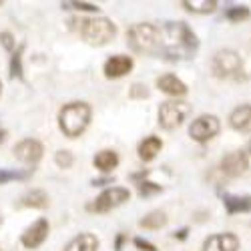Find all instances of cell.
<instances>
[{
	"instance_id": "cell-28",
	"label": "cell",
	"mask_w": 251,
	"mask_h": 251,
	"mask_svg": "<svg viewBox=\"0 0 251 251\" xmlns=\"http://www.w3.org/2000/svg\"><path fill=\"white\" fill-rule=\"evenodd\" d=\"M161 191V185H155V183H139V193L143 197H147V195H155Z\"/></svg>"
},
{
	"instance_id": "cell-25",
	"label": "cell",
	"mask_w": 251,
	"mask_h": 251,
	"mask_svg": "<svg viewBox=\"0 0 251 251\" xmlns=\"http://www.w3.org/2000/svg\"><path fill=\"white\" fill-rule=\"evenodd\" d=\"M62 8H73V10H82V12H97L99 6L91 2H62Z\"/></svg>"
},
{
	"instance_id": "cell-24",
	"label": "cell",
	"mask_w": 251,
	"mask_h": 251,
	"mask_svg": "<svg viewBox=\"0 0 251 251\" xmlns=\"http://www.w3.org/2000/svg\"><path fill=\"white\" fill-rule=\"evenodd\" d=\"M32 171H12V169H0V185L16 179H28Z\"/></svg>"
},
{
	"instance_id": "cell-8",
	"label": "cell",
	"mask_w": 251,
	"mask_h": 251,
	"mask_svg": "<svg viewBox=\"0 0 251 251\" xmlns=\"http://www.w3.org/2000/svg\"><path fill=\"white\" fill-rule=\"evenodd\" d=\"M217 133H219V119L213 115H203V117L195 119L189 127V135L197 143H205L209 139H213Z\"/></svg>"
},
{
	"instance_id": "cell-12",
	"label": "cell",
	"mask_w": 251,
	"mask_h": 251,
	"mask_svg": "<svg viewBox=\"0 0 251 251\" xmlns=\"http://www.w3.org/2000/svg\"><path fill=\"white\" fill-rule=\"evenodd\" d=\"M131 69H133V58L125 56V54H117V56H111L107 62H104V76L107 78H119V76L127 75Z\"/></svg>"
},
{
	"instance_id": "cell-20",
	"label": "cell",
	"mask_w": 251,
	"mask_h": 251,
	"mask_svg": "<svg viewBox=\"0 0 251 251\" xmlns=\"http://www.w3.org/2000/svg\"><path fill=\"white\" fill-rule=\"evenodd\" d=\"M93 163H95L97 169H100V171H111V169H115V167H117L119 157H117L115 151H100V153H97Z\"/></svg>"
},
{
	"instance_id": "cell-23",
	"label": "cell",
	"mask_w": 251,
	"mask_h": 251,
	"mask_svg": "<svg viewBox=\"0 0 251 251\" xmlns=\"http://www.w3.org/2000/svg\"><path fill=\"white\" fill-rule=\"evenodd\" d=\"M225 18L231 20V23H241V20L249 18V8L247 6H231L225 10Z\"/></svg>"
},
{
	"instance_id": "cell-30",
	"label": "cell",
	"mask_w": 251,
	"mask_h": 251,
	"mask_svg": "<svg viewBox=\"0 0 251 251\" xmlns=\"http://www.w3.org/2000/svg\"><path fill=\"white\" fill-rule=\"evenodd\" d=\"M0 40H2V45L6 50H12L14 49V38L10 32H0Z\"/></svg>"
},
{
	"instance_id": "cell-16",
	"label": "cell",
	"mask_w": 251,
	"mask_h": 251,
	"mask_svg": "<svg viewBox=\"0 0 251 251\" xmlns=\"http://www.w3.org/2000/svg\"><path fill=\"white\" fill-rule=\"evenodd\" d=\"M97 247H99V239L93 233H80L67 245L65 251H97Z\"/></svg>"
},
{
	"instance_id": "cell-21",
	"label": "cell",
	"mask_w": 251,
	"mask_h": 251,
	"mask_svg": "<svg viewBox=\"0 0 251 251\" xmlns=\"http://www.w3.org/2000/svg\"><path fill=\"white\" fill-rule=\"evenodd\" d=\"M183 6L191 12H201V14H207V12H213L217 2L215 0H183Z\"/></svg>"
},
{
	"instance_id": "cell-19",
	"label": "cell",
	"mask_w": 251,
	"mask_h": 251,
	"mask_svg": "<svg viewBox=\"0 0 251 251\" xmlns=\"http://www.w3.org/2000/svg\"><path fill=\"white\" fill-rule=\"evenodd\" d=\"M20 205L34 207V209H45L49 205V195L45 191H40V189H32V191H28V193L23 195V199H20Z\"/></svg>"
},
{
	"instance_id": "cell-17",
	"label": "cell",
	"mask_w": 251,
	"mask_h": 251,
	"mask_svg": "<svg viewBox=\"0 0 251 251\" xmlns=\"http://www.w3.org/2000/svg\"><path fill=\"white\" fill-rule=\"evenodd\" d=\"M225 209L229 215H235V213H245L251 211V197H235V195H225L223 197Z\"/></svg>"
},
{
	"instance_id": "cell-3",
	"label": "cell",
	"mask_w": 251,
	"mask_h": 251,
	"mask_svg": "<svg viewBox=\"0 0 251 251\" xmlns=\"http://www.w3.org/2000/svg\"><path fill=\"white\" fill-rule=\"evenodd\" d=\"M127 43L135 52H157L159 50V28L153 25H135L127 32Z\"/></svg>"
},
{
	"instance_id": "cell-34",
	"label": "cell",
	"mask_w": 251,
	"mask_h": 251,
	"mask_svg": "<svg viewBox=\"0 0 251 251\" xmlns=\"http://www.w3.org/2000/svg\"><path fill=\"white\" fill-rule=\"evenodd\" d=\"M4 137H6V133H4V131H0V143L4 141Z\"/></svg>"
},
{
	"instance_id": "cell-15",
	"label": "cell",
	"mask_w": 251,
	"mask_h": 251,
	"mask_svg": "<svg viewBox=\"0 0 251 251\" xmlns=\"http://www.w3.org/2000/svg\"><path fill=\"white\" fill-rule=\"evenodd\" d=\"M157 87L167 93V95H173V97H181L187 93V87L183 85V82L175 76V75H163L157 78Z\"/></svg>"
},
{
	"instance_id": "cell-31",
	"label": "cell",
	"mask_w": 251,
	"mask_h": 251,
	"mask_svg": "<svg viewBox=\"0 0 251 251\" xmlns=\"http://www.w3.org/2000/svg\"><path fill=\"white\" fill-rule=\"evenodd\" d=\"M135 245H137L141 251H157V247H155L153 243L145 241V239H141V237H137V239H135Z\"/></svg>"
},
{
	"instance_id": "cell-35",
	"label": "cell",
	"mask_w": 251,
	"mask_h": 251,
	"mask_svg": "<svg viewBox=\"0 0 251 251\" xmlns=\"http://www.w3.org/2000/svg\"><path fill=\"white\" fill-rule=\"evenodd\" d=\"M249 153H251V145H249Z\"/></svg>"
},
{
	"instance_id": "cell-2",
	"label": "cell",
	"mask_w": 251,
	"mask_h": 251,
	"mask_svg": "<svg viewBox=\"0 0 251 251\" xmlns=\"http://www.w3.org/2000/svg\"><path fill=\"white\" fill-rule=\"evenodd\" d=\"M89 121H91V107L87 102H69L62 107V111L58 115L60 131L71 139L78 137L85 131Z\"/></svg>"
},
{
	"instance_id": "cell-13",
	"label": "cell",
	"mask_w": 251,
	"mask_h": 251,
	"mask_svg": "<svg viewBox=\"0 0 251 251\" xmlns=\"http://www.w3.org/2000/svg\"><path fill=\"white\" fill-rule=\"evenodd\" d=\"M237 249H239V239L231 233L211 235L203 243V251H237Z\"/></svg>"
},
{
	"instance_id": "cell-32",
	"label": "cell",
	"mask_w": 251,
	"mask_h": 251,
	"mask_svg": "<svg viewBox=\"0 0 251 251\" xmlns=\"http://www.w3.org/2000/svg\"><path fill=\"white\" fill-rule=\"evenodd\" d=\"M102 183H113V179H95L93 185H102Z\"/></svg>"
},
{
	"instance_id": "cell-7",
	"label": "cell",
	"mask_w": 251,
	"mask_h": 251,
	"mask_svg": "<svg viewBox=\"0 0 251 251\" xmlns=\"http://www.w3.org/2000/svg\"><path fill=\"white\" fill-rule=\"evenodd\" d=\"M129 197H131V193L127 189H123V187H111V189L100 193L89 209H93V211H97V213H107V211H111V209L123 205L125 201H129Z\"/></svg>"
},
{
	"instance_id": "cell-27",
	"label": "cell",
	"mask_w": 251,
	"mask_h": 251,
	"mask_svg": "<svg viewBox=\"0 0 251 251\" xmlns=\"http://www.w3.org/2000/svg\"><path fill=\"white\" fill-rule=\"evenodd\" d=\"M54 159H56V165L62 167V169H69L73 165V153L71 151H58Z\"/></svg>"
},
{
	"instance_id": "cell-33",
	"label": "cell",
	"mask_w": 251,
	"mask_h": 251,
	"mask_svg": "<svg viewBox=\"0 0 251 251\" xmlns=\"http://www.w3.org/2000/svg\"><path fill=\"white\" fill-rule=\"evenodd\" d=\"M175 237H177V239H185V237H187V229H181L179 233H175Z\"/></svg>"
},
{
	"instance_id": "cell-4",
	"label": "cell",
	"mask_w": 251,
	"mask_h": 251,
	"mask_svg": "<svg viewBox=\"0 0 251 251\" xmlns=\"http://www.w3.org/2000/svg\"><path fill=\"white\" fill-rule=\"evenodd\" d=\"M117 34V26L111 23L109 18H87L82 20L80 26V36L87 40L89 45H107Z\"/></svg>"
},
{
	"instance_id": "cell-22",
	"label": "cell",
	"mask_w": 251,
	"mask_h": 251,
	"mask_svg": "<svg viewBox=\"0 0 251 251\" xmlns=\"http://www.w3.org/2000/svg\"><path fill=\"white\" fill-rule=\"evenodd\" d=\"M165 223H167V215L163 211H151L149 215H145L141 219L139 225L145 227V229H161Z\"/></svg>"
},
{
	"instance_id": "cell-36",
	"label": "cell",
	"mask_w": 251,
	"mask_h": 251,
	"mask_svg": "<svg viewBox=\"0 0 251 251\" xmlns=\"http://www.w3.org/2000/svg\"><path fill=\"white\" fill-rule=\"evenodd\" d=\"M0 4H2V0H0Z\"/></svg>"
},
{
	"instance_id": "cell-18",
	"label": "cell",
	"mask_w": 251,
	"mask_h": 251,
	"mask_svg": "<svg viewBox=\"0 0 251 251\" xmlns=\"http://www.w3.org/2000/svg\"><path fill=\"white\" fill-rule=\"evenodd\" d=\"M161 147H163V143H161V139L159 137H147L141 145H139V157L143 159V161H151V159H155V155L161 151Z\"/></svg>"
},
{
	"instance_id": "cell-26",
	"label": "cell",
	"mask_w": 251,
	"mask_h": 251,
	"mask_svg": "<svg viewBox=\"0 0 251 251\" xmlns=\"http://www.w3.org/2000/svg\"><path fill=\"white\" fill-rule=\"evenodd\" d=\"M20 52L23 49H18V52L12 54V60H10V76H23V65H20Z\"/></svg>"
},
{
	"instance_id": "cell-9",
	"label": "cell",
	"mask_w": 251,
	"mask_h": 251,
	"mask_svg": "<svg viewBox=\"0 0 251 251\" xmlns=\"http://www.w3.org/2000/svg\"><path fill=\"white\" fill-rule=\"evenodd\" d=\"M14 155L18 161L34 165L40 161V157H43V145H40L36 139H25L14 147Z\"/></svg>"
},
{
	"instance_id": "cell-14",
	"label": "cell",
	"mask_w": 251,
	"mask_h": 251,
	"mask_svg": "<svg viewBox=\"0 0 251 251\" xmlns=\"http://www.w3.org/2000/svg\"><path fill=\"white\" fill-rule=\"evenodd\" d=\"M229 123L235 131H241V133H251V104H241L237 107L231 117H229Z\"/></svg>"
},
{
	"instance_id": "cell-6",
	"label": "cell",
	"mask_w": 251,
	"mask_h": 251,
	"mask_svg": "<svg viewBox=\"0 0 251 251\" xmlns=\"http://www.w3.org/2000/svg\"><path fill=\"white\" fill-rule=\"evenodd\" d=\"M189 113H191V107L187 102H181V100L163 102L159 109V125L167 131H173L187 119Z\"/></svg>"
},
{
	"instance_id": "cell-1",
	"label": "cell",
	"mask_w": 251,
	"mask_h": 251,
	"mask_svg": "<svg viewBox=\"0 0 251 251\" xmlns=\"http://www.w3.org/2000/svg\"><path fill=\"white\" fill-rule=\"evenodd\" d=\"M159 50L169 60L191 58L197 50V36L185 23H167L159 30Z\"/></svg>"
},
{
	"instance_id": "cell-10",
	"label": "cell",
	"mask_w": 251,
	"mask_h": 251,
	"mask_svg": "<svg viewBox=\"0 0 251 251\" xmlns=\"http://www.w3.org/2000/svg\"><path fill=\"white\" fill-rule=\"evenodd\" d=\"M247 155L243 151H233L221 159V171L227 177H239L247 171Z\"/></svg>"
},
{
	"instance_id": "cell-29",
	"label": "cell",
	"mask_w": 251,
	"mask_h": 251,
	"mask_svg": "<svg viewBox=\"0 0 251 251\" xmlns=\"http://www.w3.org/2000/svg\"><path fill=\"white\" fill-rule=\"evenodd\" d=\"M129 97L131 99H147L149 97V91H147V87H145V85H139V82H137V85L131 87Z\"/></svg>"
},
{
	"instance_id": "cell-11",
	"label": "cell",
	"mask_w": 251,
	"mask_h": 251,
	"mask_svg": "<svg viewBox=\"0 0 251 251\" xmlns=\"http://www.w3.org/2000/svg\"><path fill=\"white\" fill-rule=\"evenodd\" d=\"M47 235H49V221L38 219L23 233V245L28 247V249H34L47 239Z\"/></svg>"
},
{
	"instance_id": "cell-5",
	"label": "cell",
	"mask_w": 251,
	"mask_h": 251,
	"mask_svg": "<svg viewBox=\"0 0 251 251\" xmlns=\"http://www.w3.org/2000/svg\"><path fill=\"white\" fill-rule=\"evenodd\" d=\"M211 69L219 78H235V80L243 78V62L239 54L233 50H219L213 56Z\"/></svg>"
}]
</instances>
